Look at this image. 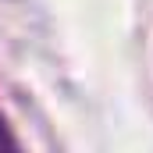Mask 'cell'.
Instances as JSON below:
<instances>
[]
</instances>
